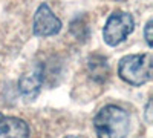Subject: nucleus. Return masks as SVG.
I'll return each mask as SVG.
<instances>
[{
    "label": "nucleus",
    "instance_id": "obj_7",
    "mask_svg": "<svg viewBox=\"0 0 153 138\" xmlns=\"http://www.w3.org/2000/svg\"><path fill=\"white\" fill-rule=\"evenodd\" d=\"M89 68H91V72L94 75V78H98V80H104L109 74V65H107V60L100 57V61H95L94 57L89 61Z\"/></svg>",
    "mask_w": 153,
    "mask_h": 138
},
{
    "label": "nucleus",
    "instance_id": "obj_1",
    "mask_svg": "<svg viewBox=\"0 0 153 138\" xmlns=\"http://www.w3.org/2000/svg\"><path fill=\"white\" fill-rule=\"evenodd\" d=\"M98 138H126L130 131V115L117 104H107L94 118Z\"/></svg>",
    "mask_w": 153,
    "mask_h": 138
},
{
    "label": "nucleus",
    "instance_id": "obj_3",
    "mask_svg": "<svg viewBox=\"0 0 153 138\" xmlns=\"http://www.w3.org/2000/svg\"><path fill=\"white\" fill-rule=\"evenodd\" d=\"M133 28H135V22L129 12L115 11L109 16L104 25V29H103L104 42L109 46H117L121 42H124L129 34H132Z\"/></svg>",
    "mask_w": 153,
    "mask_h": 138
},
{
    "label": "nucleus",
    "instance_id": "obj_10",
    "mask_svg": "<svg viewBox=\"0 0 153 138\" xmlns=\"http://www.w3.org/2000/svg\"><path fill=\"white\" fill-rule=\"evenodd\" d=\"M65 138H78V137H75V135H68V137H65Z\"/></svg>",
    "mask_w": 153,
    "mask_h": 138
},
{
    "label": "nucleus",
    "instance_id": "obj_8",
    "mask_svg": "<svg viewBox=\"0 0 153 138\" xmlns=\"http://www.w3.org/2000/svg\"><path fill=\"white\" fill-rule=\"evenodd\" d=\"M152 29H153V20H149L146 23V28H144V37H146V42L149 46L153 45V35H152Z\"/></svg>",
    "mask_w": 153,
    "mask_h": 138
},
{
    "label": "nucleus",
    "instance_id": "obj_2",
    "mask_svg": "<svg viewBox=\"0 0 153 138\" xmlns=\"http://www.w3.org/2000/svg\"><path fill=\"white\" fill-rule=\"evenodd\" d=\"M152 63L153 58L150 52L130 54L120 60L118 75L129 84L141 86L152 80Z\"/></svg>",
    "mask_w": 153,
    "mask_h": 138
},
{
    "label": "nucleus",
    "instance_id": "obj_6",
    "mask_svg": "<svg viewBox=\"0 0 153 138\" xmlns=\"http://www.w3.org/2000/svg\"><path fill=\"white\" fill-rule=\"evenodd\" d=\"M42 83H43V68L40 65H35L19 78V89L23 95L32 98L40 91Z\"/></svg>",
    "mask_w": 153,
    "mask_h": 138
},
{
    "label": "nucleus",
    "instance_id": "obj_4",
    "mask_svg": "<svg viewBox=\"0 0 153 138\" xmlns=\"http://www.w3.org/2000/svg\"><path fill=\"white\" fill-rule=\"evenodd\" d=\"M61 29L60 19L52 12L46 3L40 5L34 16V34L38 37H49L55 35Z\"/></svg>",
    "mask_w": 153,
    "mask_h": 138
},
{
    "label": "nucleus",
    "instance_id": "obj_5",
    "mask_svg": "<svg viewBox=\"0 0 153 138\" xmlns=\"http://www.w3.org/2000/svg\"><path fill=\"white\" fill-rule=\"evenodd\" d=\"M28 137H29V126L25 120L0 114V138H28Z\"/></svg>",
    "mask_w": 153,
    "mask_h": 138
},
{
    "label": "nucleus",
    "instance_id": "obj_9",
    "mask_svg": "<svg viewBox=\"0 0 153 138\" xmlns=\"http://www.w3.org/2000/svg\"><path fill=\"white\" fill-rule=\"evenodd\" d=\"M146 117H147V123H152V101L147 103V107H146Z\"/></svg>",
    "mask_w": 153,
    "mask_h": 138
}]
</instances>
